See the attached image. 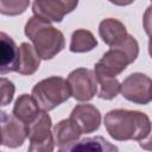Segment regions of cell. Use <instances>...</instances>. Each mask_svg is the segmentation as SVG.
Masks as SVG:
<instances>
[{
	"mask_svg": "<svg viewBox=\"0 0 152 152\" xmlns=\"http://www.w3.org/2000/svg\"><path fill=\"white\" fill-rule=\"evenodd\" d=\"M103 124L108 134L118 141H140L152 128V122L145 113L122 108L109 110L104 115Z\"/></svg>",
	"mask_w": 152,
	"mask_h": 152,
	"instance_id": "cell-1",
	"label": "cell"
},
{
	"mask_svg": "<svg viewBox=\"0 0 152 152\" xmlns=\"http://www.w3.org/2000/svg\"><path fill=\"white\" fill-rule=\"evenodd\" d=\"M24 32L42 59H52L65 48V38L62 31L40 17H31L25 25Z\"/></svg>",
	"mask_w": 152,
	"mask_h": 152,
	"instance_id": "cell-2",
	"label": "cell"
},
{
	"mask_svg": "<svg viewBox=\"0 0 152 152\" xmlns=\"http://www.w3.org/2000/svg\"><path fill=\"white\" fill-rule=\"evenodd\" d=\"M138 55L139 44L137 39L128 33L121 42L110 46V49L104 52L101 59L95 64L94 69L116 77L127 68V65L137 59Z\"/></svg>",
	"mask_w": 152,
	"mask_h": 152,
	"instance_id": "cell-3",
	"label": "cell"
},
{
	"mask_svg": "<svg viewBox=\"0 0 152 152\" xmlns=\"http://www.w3.org/2000/svg\"><path fill=\"white\" fill-rule=\"evenodd\" d=\"M32 96L42 110L50 112L65 102L71 96V91L66 80L59 76H50L34 84Z\"/></svg>",
	"mask_w": 152,
	"mask_h": 152,
	"instance_id": "cell-4",
	"label": "cell"
},
{
	"mask_svg": "<svg viewBox=\"0 0 152 152\" xmlns=\"http://www.w3.org/2000/svg\"><path fill=\"white\" fill-rule=\"evenodd\" d=\"M28 128V151L32 152H51L55 148V139L52 128V120L48 112L40 110L39 115L27 125Z\"/></svg>",
	"mask_w": 152,
	"mask_h": 152,
	"instance_id": "cell-5",
	"label": "cell"
},
{
	"mask_svg": "<svg viewBox=\"0 0 152 152\" xmlns=\"http://www.w3.org/2000/svg\"><path fill=\"white\" fill-rule=\"evenodd\" d=\"M120 93L129 102L147 104L152 101V80L141 72L131 74L122 81Z\"/></svg>",
	"mask_w": 152,
	"mask_h": 152,
	"instance_id": "cell-6",
	"label": "cell"
},
{
	"mask_svg": "<svg viewBox=\"0 0 152 152\" xmlns=\"http://www.w3.org/2000/svg\"><path fill=\"white\" fill-rule=\"evenodd\" d=\"M66 81L71 96L80 102L89 101L97 94V80L94 70L77 68L69 74Z\"/></svg>",
	"mask_w": 152,
	"mask_h": 152,
	"instance_id": "cell-7",
	"label": "cell"
},
{
	"mask_svg": "<svg viewBox=\"0 0 152 152\" xmlns=\"http://www.w3.org/2000/svg\"><path fill=\"white\" fill-rule=\"evenodd\" d=\"M2 145L10 148L21 146L28 138V128L25 122L18 119L13 113L8 114L4 110L0 113Z\"/></svg>",
	"mask_w": 152,
	"mask_h": 152,
	"instance_id": "cell-8",
	"label": "cell"
},
{
	"mask_svg": "<svg viewBox=\"0 0 152 152\" xmlns=\"http://www.w3.org/2000/svg\"><path fill=\"white\" fill-rule=\"evenodd\" d=\"M55 145L59 151H70L78 141L82 131L72 119H63L52 127Z\"/></svg>",
	"mask_w": 152,
	"mask_h": 152,
	"instance_id": "cell-9",
	"label": "cell"
},
{
	"mask_svg": "<svg viewBox=\"0 0 152 152\" xmlns=\"http://www.w3.org/2000/svg\"><path fill=\"white\" fill-rule=\"evenodd\" d=\"M72 119L81 128L82 133H93L99 129L101 125V113L91 103L77 104L70 113Z\"/></svg>",
	"mask_w": 152,
	"mask_h": 152,
	"instance_id": "cell-10",
	"label": "cell"
},
{
	"mask_svg": "<svg viewBox=\"0 0 152 152\" xmlns=\"http://www.w3.org/2000/svg\"><path fill=\"white\" fill-rule=\"evenodd\" d=\"M0 39V74L1 76H4L8 72L18 70L20 50L7 33L1 32Z\"/></svg>",
	"mask_w": 152,
	"mask_h": 152,
	"instance_id": "cell-11",
	"label": "cell"
},
{
	"mask_svg": "<svg viewBox=\"0 0 152 152\" xmlns=\"http://www.w3.org/2000/svg\"><path fill=\"white\" fill-rule=\"evenodd\" d=\"M32 12L50 23H61L68 14L65 7L58 0H33Z\"/></svg>",
	"mask_w": 152,
	"mask_h": 152,
	"instance_id": "cell-12",
	"label": "cell"
},
{
	"mask_svg": "<svg viewBox=\"0 0 152 152\" xmlns=\"http://www.w3.org/2000/svg\"><path fill=\"white\" fill-rule=\"evenodd\" d=\"M99 34L101 39L109 46L121 42L128 33L125 25L114 18H106L99 25Z\"/></svg>",
	"mask_w": 152,
	"mask_h": 152,
	"instance_id": "cell-13",
	"label": "cell"
},
{
	"mask_svg": "<svg viewBox=\"0 0 152 152\" xmlns=\"http://www.w3.org/2000/svg\"><path fill=\"white\" fill-rule=\"evenodd\" d=\"M40 108L36 101V99L28 94H23L20 95L15 102H14V107H13V114L20 119L23 122H25L26 125H30L40 113Z\"/></svg>",
	"mask_w": 152,
	"mask_h": 152,
	"instance_id": "cell-14",
	"label": "cell"
},
{
	"mask_svg": "<svg viewBox=\"0 0 152 152\" xmlns=\"http://www.w3.org/2000/svg\"><path fill=\"white\" fill-rule=\"evenodd\" d=\"M19 50H20V58H19V66L17 72L26 76L34 74L40 65V59H42L37 53L34 46L31 45L30 43H21Z\"/></svg>",
	"mask_w": 152,
	"mask_h": 152,
	"instance_id": "cell-15",
	"label": "cell"
},
{
	"mask_svg": "<svg viewBox=\"0 0 152 152\" xmlns=\"http://www.w3.org/2000/svg\"><path fill=\"white\" fill-rule=\"evenodd\" d=\"M97 80V96L103 100H113L120 93L121 83L116 77L109 76L97 69H94Z\"/></svg>",
	"mask_w": 152,
	"mask_h": 152,
	"instance_id": "cell-16",
	"label": "cell"
},
{
	"mask_svg": "<svg viewBox=\"0 0 152 152\" xmlns=\"http://www.w3.org/2000/svg\"><path fill=\"white\" fill-rule=\"evenodd\" d=\"M97 46V40L94 34L84 28H78L72 32L70 38L69 50L75 53L89 52Z\"/></svg>",
	"mask_w": 152,
	"mask_h": 152,
	"instance_id": "cell-17",
	"label": "cell"
},
{
	"mask_svg": "<svg viewBox=\"0 0 152 152\" xmlns=\"http://www.w3.org/2000/svg\"><path fill=\"white\" fill-rule=\"evenodd\" d=\"M70 151H118V147L108 142L102 137H91V138H84L80 141H77Z\"/></svg>",
	"mask_w": 152,
	"mask_h": 152,
	"instance_id": "cell-18",
	"label": "cell"
},
{
	"mask_svg": "<svg viewBox=\"0 0 152 152\" xmlns=\"http://www.w3.org/2000/svg\"><path fill=\"white\" fill-rule=\"evenodd\" d=\"M30 5V0H0V12L4 15H19L23 14Z\"/></svg>",
	"mask_w": 152,
	"mask_h": 152,
	"instance_id": "cell-19",
	"label": "cell"
},
{
	"mask_svg": "<svg viewBox=\"0 0 152 152\" xmlns=\"http://www.w3.org/2000/svg\"><path fill=\"white\" fill-rule=\"evenodd\" d=\"M0 86H1V95H2L1 106H7L13 100V95H14V90H15L14 84L10 80L1 77L0 78Z\"/></svg>",
	"mask_w": 152,
	"mask_h": 152,
	"instance_id": "cell-20",
	"label": "cell"
},
{
	"mask_svg": "<svg viewBox=\"0 0 152 152\" xmlns=\"http://www.w3.org/2000/svg\"><path fill=\"white\" fill-rule=\"evenodd\" d=\"M142 26L146 32V34L152 36V5H150L142 17Z\"/></svg>",
	"mask_w": 152,
	"mask_h": 152,
	"instance_id": "cell-21",
	"label": "cell"
},
{
	"mask_svg": "<svg viewBox=\"0 0 152 152\" xmlns=\"http://www.w3.org/2000/svg\"><path fill=\"white\" fill-rule=\"evenodd\" d=\"M139 146H140L141 148H144V150L152 151V128H151L150 133L147 134V137L139 141Z\"/></svg>",
	"mask_w": 152,
	"mask_h": 152,
	"instance_id": "cell-22",
	"label": "cell"
},
{
	"mask_svg": "<svg viewBox=\"0 0 152 152\" xmlns=\"http://www.w3.org/2000/svg\"><path fill=\"white\" fill-rule=\"evenodd\" d=\"M66 10L68 13H71L74 10H76L77 5H78V0H58Z\"/></svg>",
	"mask_w": 152,
	"mask_h": 152,
	"instance_id": "cell-23",
	"label": "cell"
},
{
	"mask_svg": "<svg viewBox=\"0 0 152 152\" xmlns=\"http://www.w3.org/2000/svg\"><path fill=\"white\" fill-rule=\"evenodd\" d=\"M108 1L116 6H128V5L133 4L135 0H108Z\"/></svg>",
	"mask_w": 152,
	"mask_h": 152,
	"instance_id": "cell-24",
	"label": "cell"
},
{
	"mask_svg": "<svg viewBox=\"0 0 152 152\" xmlns=\"http://www.w3.org/2000/svg\"><path fill=\"white\" fill-rule=\"evenodd\" d=\"M148 53L152 58V36H150V40H148Z\"/></svg>",
	"mask_w": 152,
	"mask_h": 152,
	"instance_id": "cell-25",
	"label": "cell"
},
{
	"mask_svg": "<svg viewBox=\"0 0 152 152\" xmlns=\"http://www.w3.org/2000/svg\"><path fill=\"white\" fill-rule=\"evenodd\" d=\"M151 1H152V0H151Z\"/></svg>",
	"mask_w": 152,
	"mask_h": 152,
	"instance_id": "cell-26",
	"label": "cell"
}]
</instances>
